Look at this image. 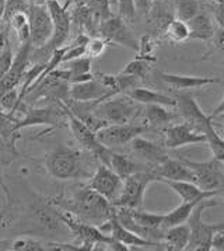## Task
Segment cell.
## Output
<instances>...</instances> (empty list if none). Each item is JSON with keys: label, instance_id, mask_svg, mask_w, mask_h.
<instances>
[{"label": "cell", "instance_id": "1", "mask_svg": "<svg viewBox=\"0 0 224 251\" xmlns=\"http://www.w3.org/2000/svg\"><path fill=\"white\" fill-rule=\"evenodd\" d=\"M55 203L80 221L95 226L104 225L116 211L111 201L89 185L77 190L71 198H58Z\"/></svg>", "mask_w": 224, "mask_h": 251}, {"label": "cell", "instance_id": "2", "mask_svg": "<svg viewBox=\"0 0 224 251\" xmlns=\"http://www.w3.org/2000/svg\"><path fill=\"white\" fill-rule=\"evenodd\" d=\"M83 153L69 146H58L46 154L45 169L48 174L61 181L83 178L87 176L83 163Z\"/></svg>", "mask_w": 224, "mask_h": 251}, {"label": "cell", "instance_id": "3", "mask_svg": "<svg viewBox=\"0 0 224 251\" xmlns=\"http://www.w3.org/2000/svg\"><path fill=\"white\" fill-rule=\"evenodd\" d=\"M219 202L212 198H206L201 202L192 212V215L188 219V225L191 227V241L186 250L194 251H212L214 234L217 231L223 230V223H204L202 221V213L206 208L217 206Z\"/></svg>", "mask_w": 224, "mask_h": 251}, {"label": "cell", "instance_id": "4", "mask_svg": "<svg viewBox=\"0 0 224 251\" xmlns=\"http://www.w3.org/2000/svg\"><path fill=\"white\" fill-rule=\"evenodd\" d=\"M154 181H157V177L154 174L153 167L137 171L132 176L126 177L123 180L122 191L119 194V197L112 202V205L115 208L140 209L143 206L146 190Z\"/></svg>", "mask_w": 224, "mask_h": 251}, {"label": "cell", "instance_id": "5", "mask_svg": "<svg viewBox=\"0 0 224 251\" xmlns=\"http://www.w3.org/2000/svg\"><path fill=\"white\" fill-rule=\"evenodd\" d=\"M59 102H61L62 108L66 112L69 128H70L73 136L76 138V141L79 142V145H82V148L84 151H90L95 159H98V160L101 161L102 164L110 166V159H111L112 153L111 149L104 146L101 142L98 141L97 133L92 132L80 118H77L63 101H59Z\"/></svg>", "mask_w": 224, "mask_h": 251}, {"label": "cell", "instance_id": "6", "mask_svg": "<svg viewBox=\"0 0 224 251\" xmlns=\"http://www.w3.org/2000/svg\"><path fill=\"white\" fill-rule=\"evenodd\" d=\"M181 160L194 171L196 181L203 191H216L219 195L224 192V167H222V161L212 159L207 161H194L188 159Z\"/></svg>", "mask_w": 224, "mask_h": 251}, {"label": "cell", "instance_id": "7", "mask_svg": "<svg viewBox=\"0 0 224 251\" xmlns=\"http://www.w3.org/2000/svg\"><path fill=\"white\" fill-rule=\"evenodd\" d=\"M136 101H133L129 96L122 97H110L101 101L95 107V115L110 124H128L136 115Z\"/></svg>", "mask_w": 224, "mask_h": 251}, {"label": "cell", "instance_id": "8", "mask_svg": "<svg viewBox=\"0 0 224 251\" xmlns=\"http://www.w3.org/2000/svg\"><path fill=\"white\" fill-rule=\"evenodd\" d=\"M28 23H30V38L32 48H44L53 34V23L46 3L31 4L28 7Z\"/></svg>", "mask_w": 224, "mask_h": 251}, {"label": "cell", "instance_id": "9", "mask_svg": "<svg viewBox=\"0 0 224 251\" xmlns=\"http://www.w3.org/2000/svg\"><path fill=\"white\" fill-rule=\"evenodd\" d=\"M59 215H61V219L65 223V226L71 233H74L79 237V240L82 241L83 249L92 250L94 246H97V244H104V246L110 247L112 243L115 241V239L112 236L104 233L95 225H91V223H87V222L83 221H76V219L71 218L70 213L66 215V213H61L59 212Z\"/></svg>", "mask_w": 224, "mask_h": 251}, {"label": "cell", "instance_id": "10", "mask_svg": "<svg viewBox=\"0 0 224 251\" xmlns=\"http://www.w3.org/2000/svg\"><path fill=\"white\" fill-rule=\"evenodd\" d=\"M146 131L147 126L139 124H110L97 132V138L104 146L112 149L131 143L136 136H140Z\"/></svg>", "mask_w": 224, "mask_h": 251}, {"label": "cell", "instance_id": "11", "mask_svg": "<svg viewBox=\"0 0 224 251\" xmlns=\"http://www.w3.org/2000/svg\"><path fill=\"white\" fill-rule=\"evenodd\" d=\"M46 7L51 13L52 23H53V34L49 42L41 48L44 50H55L65 45L70 35L71 17L70 13L66 10V6H62L59 1H46Z\"/></svg>", "mask_w": 224, "mask_h": 251}, {"label": "cell", "instance_id": "12", "mask_svg": "<svg viewBox=\"0 0 224 251\" xmlns=\"http://www.w3.org/2000/svg\"><path fill=\"white\" fill-rule=\"evenodd\" d=\"M98 32L104 40L113 44H119L129 50H139L140 42L134 38L132 31L129 30L126 21L119 16H111L98 24Z\"/></svg>", "mask_w": 224, "mask_h": 251}, {"label": "cell", "instance_id": "13", "mask_svg": "<svg viewBox=\"0 0 224 251\" xmlns=\"http://www.w3.org/2000/svg\"><path fill=\"white\" fill-rule=\"evenodd\" d=\"M66 118V112L62 108L61 102L58 107H44V108H27L24 110L22 120H14L13 131L17 132L22 128H30L37 125H45L49 128H55L59 125V121Z\"/></svg>", "mask_w": 224, "mask_h": 251}, {"label": "cell", "instance_id": "14", "mask_svg": "<svg viewBox=\"0 0 224 251\" xmlns=\"http://www.w3.org/2000/svg\"><path fill=\"white\" fill-rule=\"evenodd\" d=\"M98 227H100L104 233H107V234L112 236V237H113L116 241H119V243H122V244H125V246H128L129 249H132V247H153V249H165V244H164L163 241L147 240V239H144V237H142V236H139V234L133 233L132 230L126 229L122 223L118 221V218H116V211H115V213L112 215L108 221L105 222L104 225H101V226H98Z\"/></svg>", "mask_w": 224, "mask_h": 251}, {"label": "cell", "instance_id": "15", "mask_svg": "<svg viewBox=\"0 0 224 251\" xmlns=\"http://www.w3.org/2000/svg\"><path fill=\"white\" fill-rule=\"evenodd\" d=\"M123 180L107 164H100L89 181V187L113 202L122 191Z\"/></svg>", "mask_w": 224, "mask_h": 251}, {"label": "cell", "instance_id": "16", "mask_svg": "<svg viewBox=\"0 0 224 251\" xmlns=\"http://www.w3.org/2000/svg\"><path fill=\"white\" fill-rule=\"evenodd\" d=\"M32 50V44L30 42H22L19 52L14 55L13 65L9 72L0 79V94L6 91L16 89L20 81L24 79L25 73L28 71V63H30V53Z\"/></svg>", "mask_w": 224, "mask_h": 251}, {"label": "cell", "instance_id": "17", "mask_svg": "<svg viewBox=\"0 0 224 251\" xmlns=\"http://www.w3.org/2000/svg\"><path fill=\"white\" fill-rule=\"evenodd\" d=\"M195 143H206V136L186 122L170 125L164 129V146L168 149H179Z\"/></svg>", "mask_w": 224, "mask_h": 251}, {"label": "cell", "instance_id": "18", "mask_svg": "<svg viewBox=\"0 0 224 251\" xmlns=\"http://www.w3.org/2000/svg\"><path fill=\"white\" fill-rule=\"evenodd\" d=\"M177 108L183 117L186 124H189L195 131L203 133L206 125L212 121L209 115H206L199 104L196 102L192 94H179L177 97Z\"/></svg>", "mask_w": 224, "mask_h": 251}, {"label": "cell", "instance_id": "19", "mask_svg": "<svg viewBox=\"0 0 224 251\" xmlns=\"http://www.w3.org/2000/svg\"><path fill=\"white\" fill-rule=\"evenodd\" d=\"M111 96L110 90L102 84V81L94 76V79L82 83L70 84L69 89V100L73 101H104Z\"/></svg>", "mask_w": 224, "mask_h": 251}, {"label": "cell", "instance_id": "20", "mask_svg": "<svg viewBox=\"0 0 224 251\" xmlns=\"http://www.w3.org/2000/svg\"><path fill=\"white\" fill-rule=\"evenodd\" d=\"M154 174L157 181L171 180V181H196L194 171L191 170L182 160H174L171 157H167L165 160L153 167Z\"/></svg>", "mask_w": 224, "mask_h": 251}, {"label": "cell", "instance_id": "21", "mask_svg": "<svg viewBox=\"0 0 224 251\" xmlns=\"http://www.w3.org/2000/svg\"><path fill=\"white\" fill-rule=\"evenodd\" d=\"M131 146H132L133 153L140 160L146 161L147 164H150L152 167L161 164L168 157V154L165 153L163 146H160L158 143H154V142L149 141V139H144V138H142V135L140 136H136L131 142Z\"/></svg>", "mask_w": 224, "mask_h": 251}, {"label": "cell", "instance_id": "22", "mask_svg": "<svg viewBox=\"0 0 224 251\" xmlns=\"http://www.w3.org/2000/svg\"><path fill=\"white\" fill-rule=\"evenodd\" d=\"M161 80L175 90H188V89H202L209 84H222L219 77H206V76H182L173 73H160Z\"/></svg>", "mask_w": 224, "mask_h": 251}, {"label": "cell", "instance_id": "23", "mask_svg": "<svg viewBox=\"0 0 224 251\" xmlns=\"http://www.w3.org/2000/svg\"><path fill=\"white\" fill-rule=\"evenodd\" d=\"M189 241H191V227L188 222L164 229L163 243L165 244V250H186L189 246Z\"/></svg>", "mask_w": 224, "mask_h": 251}, {"label": "cell", "instance_id": "24", "mask_svg": "<svg viewBox=\"0 0 224 251\" xmlns=\"http://www.w3.org/2000/svg\"><path fill=\"white\" fill-rule=\"evenodd\" d=\"M160 182L167 184L171 190L177 192L182 201H195V200H206L219 195L216 191H203L198 184L192 181H171V180H160Z\"/></svg>", "mask_w": 224, "mask_h": 251}, {"label": "cell", "instance_id": "25", "mask_svg": "<svg viewBox=\"0 0 224 251\" xmlns=\"http://www.w3.org/2000/svg\"><path fill=\"white\" fill-rule=\"evenodd\" d=\"M126 96H129L133 101L137 104H161L165 107H177V99H173L170 96H165L158 91L149 90L144 87H133L126 91Z\"/></svg>", "mask_w": 224, "mask_h": 251}, {"label": "cell", "instance_id": "26", "mask_svg": "<svg viewBox=\"0 0 224 251\" xmlns=\"http://www.w3.org/2000/svg\"><path fill=\"white\" fill-rule=\"evenodd\" d=\"M62 66L65 69H67L70 73V79L69 83H82L94 79V75L91 73V58L87 55H83L80 58L67 60L65 63H62Z\"/></svg>", "mask_w": 224, "mask_h": 251}, {"label": "cell", "instance_id": "27", "mask_svg": "<svg viewBox=\"0 0 224 251\" xmlns=\"http://www.w3.org/2000/svg\"><path fill=\"white\" fill-rule=\"evenodd\" d=\"M110 167L115 171L122 180H125L126 177L132 176L137 171L146 170L149 167H146L143 163L133 160L132 157L126 156V154H121V153H111V159H110Z\"/></svg>", "mask_w": 224, "mask_h": 251}, {"label": "cell", "instance_id": "28", "mask_svg": "<svg viewBox=\"0 0 224 251\" xmlns=\"http://www.w3.org/2000/svg\"><path fill=\"white\" fill-rule=\"evenodd\" d=\"M188 23L189 32H191V38L199 41H210L213 38L214 25L212 19L203 14V13H198L195 17H192Z\"/></svg>", "mask_w": 224, "mask_h": 251}, {"label": "cell", "instance_id": "29", "mask_svg": "<svg viewBox=\"0 0 224 251\" xmlns=\"http://www.w3.org/2000/svg\"><path fill=\"white\" fill-rule=\"evenodd\" d=\"M203 200H195V201H182V203L175 208L174 211L165 213L163 222V229L171 227V226H177L181 223H186L189 216L192 215L194 209L201 203Z\"/></svg>", "mask_w": 224, "mask_h": 251}, {"label": "cell", "instance_id": "30", "mask_svg": "<svg viewBox=\"0 0 224 251\" xmlns=\"http://www.w3.org/2000/svg\"><path fill=\"white\" fill-rule=\"evenodd\" d=\"M144 118L153 126H161V125L170 124L175 118V115L165 105L147 104L144 108Z\"/></svg>", "mask_w": 224, "mask_h": 251}, {"label": "cell", "instance_id": "31", "mask_svg": "<svg viewBox=\"0 0 224 251\" xmlns=\"http://www.w3.org/2000/svg\"><path fill=\"white\" fill-rule=\"evenodd\" d=\"M212 121L206 125L203 135L206 136V143L209 145V148L212 151L213 159L224 163V139L217 133Z\"/></svg>", "mask_w": 224, "mask_h": 251}, {"label": "cell", "instance_id": "32", "mask_svg": "<svg viewBox=\"0 0 224 251\" xmlns=\"http://www.w3.org/2000/svg\"><path fill=\"white\" fill-rule=\"evenodd\" d=\"M165 35L173 42H183L188 38H191V32L188 23L179 19H173L167 23L165 25Z\"/></svg>", "mask_w": 224, "mask_h": 251}, {"label": "cell", "instance_id": "33", "mask_svg": "<svg viewBox=\"0 0 224 251\" xmlns=\"http://www.w3.org/2000/svg\"><path fill=\"white\" fill-rule=\"evenodd\" d=\"M199 13V0H175L177 19L189 21Z\"/></svg>", "mask_w": 224, "mask_h": 251}, {"label": "cell", "instance_id": "34", "mask_svg": "<svg viewBox=\"0 0 224 251\" xmlns=\"http://www.w3.org/2000/svg\"><path fill=\"white\" fill-rule=\"evenodd\" d=\"M9 251H46L45 243L31 237H20L14 240H7Z\"/></svg>", "mask_w": 224, "mask_h": 251}, {"label": "cell", "instance_id": "35", "mask_svg": "<svg viewBox=\"0 0 224 251\" xmlns=\"http://www.w3.org/2000/svg\"><path fill=\"white\" fill-rule=\"evenodd\" d=\"M150 69V60L144 59V58H136L132 62H129L121 72V75H126V76H133L137 79H143L147 72Z\"/></svg>", "mask_w": 224, "mask_h": 251}, {"label": "cell", "instance_id": "36", "mask_svg": "<svg viewBox=\"0 0 224 251\" xmlns=\"http://www.w3.org/2000/svg\"><path fill=\"white\" fill-rule=\"evenodd\" d=\"M84 4L91 10L95 20H102L111 17V0H86Z\"/></svg>", "mask_w": 224, "mask_h": 251}, {"label": "cell", "instance_id": "37", "mask_svg": "<svg viewBox=\"0 0 224 251\" xmlns=\"http://www.w3.org/2000/svg\"><path fill=\"white\" fill-rule=\"evenodd\" d=\"M108 41L104 38H90L87 45H86V55L90 58H98L105 52L107 47H108Z\"/></svg>", "mask_w": 224, "mask_h": 251}, {"label": "cell", "instance_id": "38", "mask_svg": "<svg viewBox=\"0 0 224 251\" xmlns=\"http://www.w3.org/2000/svg\"><path fill=\"white\" fill-rule=\"evenodd\" d=\"M13 60H14V55H13L10 44L7 41L4 44V47L0 50V79L9 72L11 65H13Z\"/></svg>", "mask_w": 224, "mask_h": 251}, {"label": "cell", "instance_id": "39", "mask_svg": "<svg viewBox=\"0 0 224 251\" xmlns=\"http://www.w3.org/2000/svg\"><path fill=\"white\" fill-rule=\"evenodd\" d=\"M17 157V151L14 146V142L6 139L1 133H0V160L9 163L13 159Z\"/></svg>", "mask_w": 224, "mask_h": 251}, {"label": "cell", "instance_id": "40", "mask_svg": "<svg viewBox=\"0 0 224 251\" xmlns=\"http://www.w3.org/2000/svg\"><path fill=\"white\" fill-rule=\"evenodd\" d=\"M116 4H118L119 17H122L125 21L134 20V17L137 14L134 0H116Z\"/></svg>", "mask_w": 224, "mask_h": 251}, {"label": "cell", "instance_id": "41", "mask_svg": "<svg viewBox=\"0 0 224 251\" xmlns=\"http://www.w3.org/2000/svg\"><path fill=\"white\" fill-rule=\"evenodd\" d=\"M27 3L24 0H6V7H4V14H3V19H7L10 20L11 17L20 11H28Z\"/></svg>", "mask_w": 224, "mask_h": 251}, {"label": "cell", "instance_id": "42", "mask_svg": "<svg viewBox=\"0 0 224 251\" xmlns=\"http://www.w3.org/2000/svg\"><path fill=\"white\" fill-rule=\"evenodd\" d=\"M134 6H136L137 13L147 16L153 10V0H134Z\"/></svg>", "mask_w": 224, "mask_h": 251}, {"label": "cell", "instance_id": "43", "mask_svg": "<svg viewBox=\"0 0 224 251\" xmlns=\"http://www.w3.org/2000/svg\"><path fill=\"white\" fill-rule=\"evenodd\" d=\"M212 42H213L214 48L216 50H219L220 52H223L224 53V30L223 28H217V30H214L213 34V38H212Z\"/></svg>", "mask_w": 224, "mask_h": 251}, {"label": "cell", "instance_id": "44", "mask_svg": "<svg viewBox=\"0 0 224 251\" xmlns=\"http://www.w3.org/2000/svg\"><path fill=\"white\" fill-rule=\"evenodd\" d=\"M214 20L217 21L219 27L224 30V0H220L216 4V9H214Z\"/></svg>", "mask_w": 224, "mask_h": 251}, {"label": "cell", "instance_id": "45", "mask_svg": "<svg viewBox=\"0 0 224 251\" xmlns=\"http://www.w3.org/2000/svg\"><path fill=\"white\" fill-rule=\"evenodd\" d=\"M212 250L224 251V229L223 230L217 231L214 234L213 243H212Z\"/></svg>", "mask_w": 224, "mask_h": 251}, {"label": "cell", "instance_id": "46", "mask_svg": "<svg viewBox=\"0 0 224 251\" xmlns=\"http://www.w3.org/2000/svg\"><path fill=\"white\" fill-rule=\"evenodd\" d=\"M0 188H1V191L4 194V197H6V205L7 206H10L11 205V192L9 190V187H7V184H6V181L3 178V176L0 174Z\"/></svg>", "mask_w": 224, "mask_h": 251}, {"label": "cell", "instance_id": "47", "mask_svg": "<svg viewBox=\"0 0 224 251\" xmlns=\"http://www.w3.org/2000/svg\"><path fill=\"white\" fill-rule=\"evenodd\" d=\"M222 114H224V97H223V100L219 102V105H217V107H216V108L212 111V114H210L209 117L213 120V118L219 117V115H222Z\"/></svg>", "mask_w": 224, "mask_h": 251}, {"label": "cell", "instance_id": "48", "mask_svg": "<svg viewBox=\"0 0 224 251\" xmlns=\"http://www.w3.org/2000/svg\"><path fill=\"white\" fill-rule=\"evenodd\" d=\"M4 7H6V0H0V19L4 14Z\"/></svg>", "mask_w": 224, "mask_h": 251}, {"label": "cell", "instance_id": "49", "mask_svg": "<svg viewBox=\"0 0 224 251\" xmlns=\"http://www.w3.org/2000/svg\"><path fill=\"white\" fill-rule=\"evenodd\" d=\"M4 221H6V212H0V229L3 227Z\"/></svg>", "mask_w": 224, "mask_h": 251}, {"label": "cell", "instance_id": "50", "mask_svg": "<svg viewBox=\"0 0 224 251\" xmlns=\"http://www.w3.org/2000/svg\"><path fill=\"white\" fill-rule=\"evenodd\" d=\"M153 1H165V0H153Z\"/></svg>", "mask_w": 224, "mask_h": 251}, {"label": "cell", "instance_id": "51", "mask_svg": "<svg viewBox=\"0 0 224 251\" xmlns=\"http://www.w3.org/2000/svg\"><path fill=\"white\" fill-rule=\"evenodd\" d=\"M46 1H51V0H46ZM53 1H59V0H53Z\"/></svg>", "mask_w": 224, "mask_h": 251}, {"label": "cell", "instance_id": "52", "mask_svg": "<svg viewBox=\"0 0 224 251\" xmlns=\"http://www.w3.org/2000/svg\"><path fill=\"white\" fill-rule=\"evenodd\" d=\"M214 1H216V3H219V1H220V0H214Z\"/></svg>", "mask_w": 224, "mask_h": 251}, {"label": "cell", "instance_id": "53", "mask_svg": "<svg viewBox=\"0 0 224 251\" xmlns=\"http://www.w3.org/2000/svg\"><path fill=\"white\" fill-rule=\"evenodd\" d=\"M222 195H223V197H224V192H223V194H222Z\"/></svg>", "mask_w": 224, "mask_h": 251}]
</instances>
